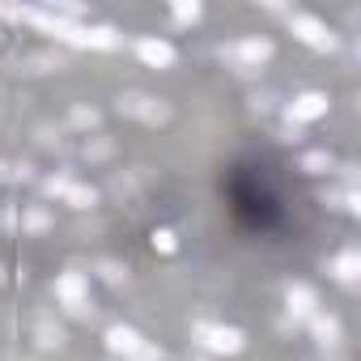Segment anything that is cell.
<instances>
[{"instance_id": "603a6c76", "label": "cell", "mask_w": 361, "mask_h": 361, "mask_svg": "<svg viewBox=\"0 0 361 361\" xmlns=\"http://www.w3.org/2000/svg\"><path fill=\"white\" fill-rule=\"evenodd\" d=\"M106 153H111L106 140H90V145H85V157H106Z\"/></svg>"}, {"instance_id": "5b68a950", "label": "cell", "mask_w": 361, "mask_h": 361, "mask_svg": "<svg viewBox=\"0 0 361 361\" xmlns=\"http://www.w3.org/2000/svg\"><path fill=\"white\" fill-rule=\"evenodd\" d=\"M319 115H327V94H298L289 102V123H310Z\"/></svg>"}, {"instance_id": "8fae6325", "label": "cell", "mask_w": 361, "mask_h": 361, "mask_svg": "<svg viewBox=\"0 0 361 361\" xmlns=\"http://www.w3.org/2000/svg\"><path fill=\"white\" fill-rule=\"evenodd\" d=\"M64 204H73V209H94V204H98V192H94V188H85V183H68Z\"/></svg>"}, {"instance_id": "9a60e30c", "label": "cell", "mask_w": 361, "mask_h": 361, "mask_svg": "<svg viewBox=\"0 0 361 361\" xmlns=\"http://www.w3.org/2000/svg\"><path fill=\"white\" fill-rule=\"evenodd\" d=\"M26 64H30V73H51V68H60L64 60H60L56 51H39V56H30Z\"/></svg>"}, {"instance_id": "44dd1931", "label": "cell", "mask_w": 361, "mask_h": 361, "mask_svg": "<svg viewBox=\"0 0 361 361\" xmlns=\"http://www.w3.org/2000/svg\"><path fill=\"white\" fill-rule=\"evenodd\" d=\"M174 22H200V5H174Z\"/></svg>"}, {"instance_id": "ffe728a7", "label": "cell", "mask_w": 361, "mask_h": 361, "mask_svg": "<svg viewBox=\"0 0 361 361\" xmlns=\"http://www.w3.org/2000/svg\"><path fill=\"white\" fill-rule=\"evenodd\" d=\"M68 183H73V178H68V174H51V178H47V183H43V192H47V196H60V200H64V192H68Z\"/></svg>"}, {"instance_id": "277c9868", "label": "cell", "mask_w": 361, "mask_h": 361, "mask_svg": "<svg viewBox=\"0 0 361 361\" xmlns=\"http://www.w3.org/2000/svg\"><path fill=\"white\" fill-rule=\"evenodd\" d=\"M230 60H238L243 68H259V64L272 60V43L268 39H243V43L230 47Z\"/></svg>"}, {"instance_id": "7402d4cb", "label": "cell", "mask_w": 361, "mask_h": 361, "mask_svg": "<svg viewBox=\"0 0 361 361\" xmlns=\"http://www.w3.org/2000/svg\"><path fill=\"white\" fill-rule=\"evenodd\" d=\"M153 247H157V251H166V255H170V251H174V247H178V243H174V234H170V230H157V234H153Z\"/></svg>"}, {"instance_id": "3957f363", "label": "cell", "mask_w": 361, "mask_h": 361, "mask_svg": "<svg viewBox=\"0 0 361 361\" xmlns=\"http://www.w3.org/2000/svg\"><path fill=\"white\" fill-rule=\"evenodd\" d=\"M289 30H293L306 47H314V51H331V47H336V35H331L319 18H310V13H293V18H289Z\"/></svg>"}, {"instance_id": "cb8c5ba5", "label": "cell", "mask_w": 361, "mask_h": 361, "mask_svg": "<svg viewBox=\"0 0 361 361\" xmlns=\"http://www.w3.org/2000/svg\"><path fill=\"white\" fill-rule=\"evenodd\" d=\"M302 132H298V123H289V128H281V140H298Z\"/></svg>"}, {"instance_id": "9c48e42d", "label": "cell", "mask_w": 361, "mask_h": 361, "mask_svg": "<svg viewBox=\"0 0 361 361\" xmlns=\"http://www.w3.org/2000/svg\"><path fill=\"white\" fill-rule=\"evenodd\" d=\"M331 272H336V281L357 285V276H361V255H357V251H340L336 264H331Z\"/></svg>"}, {"instance_id": "ac0fdd59", "label": "cell", "mask_w": 361, "mask_h": 361, "mask_svg": "<svg viewBox=\"0 0 361 361\" xmlns=\"http://www.w3.org/2000/svg\"><path fill=\"white\" fill-rule=\"evenodd\" d=\"M98 272H102V281H106V285H123V276H128V268H123V264H115V259H102V264H98Z\"/></svg>"}, {"instance_id": "52a82bcc", "label": "cell", "mask_w": 361, "mask_h": 361, "mask_svg": "<svg viewBox=\"0 0 361 361\" xmlns=\"http://www.w3.org/2000/svg\"><path fill=\"white\" fill-rule=\"evenodd\" d=\"M285 302H289V314H293V319H314V314H319V298H314L310 285H289Z\"/></svg>"}, {"instance_id": "30bf717a", "label": "cell", "mask_w": 361, "mask_h": 361, "mask_svg": "<svg viewBox=\"0 0 361 361\" xmlns=\"http://www.w3.org/2000/svg\"><path fill=\"white\" fill-rule=\"evenodd\" d=\"M310 331H314V340H319L323 348H331V344L340 340V319H336V314H314V319H310Z\"/></svg>"}, {"instance_id": "e0dca14e", "label": "cell", "mask_w": 361, "mask_h": 361, "mask_svg": "<svg viewBox=\"0 0 361 361\" xmlns=\"http://www.w3.org/2000/svg\"><path fill=\"white\" fill-rule=\"evenodd\" d=\"M302 170H306V174H327V170H331V157H327V153H306V157H302Z\"/></svg>"}, {"instance_id": "7a4b0ae2", "label": "cell", "mask_w": 361, "mask_h": 361, "mask_svg": "<svg viewBox=\"0 0 361 361\" xmlns=\"http://www.w3.org/2000/svg\"><path fill=\"white\" fill-rule=\"evenodd\" d=\"M51 289H56V298H60L73 314H85V310H90V281H85L81 272H60Z\"/></svg>"}, {"instance_id": "8992f818", "label": "cell", "mask_w": 361, "mask_h": 361, "mask_svg": "<svg viewBox=\"0 0 361 361\" xmlns=\"http://www.w3.org/2000/svg\"><path fill=\"white\" fill-rule=\"evenodd\" d=\"M136 56L149 64V68H170L174 64V47L166 39H140L136 43Z\"/></svg>"}, {"instance_id": "7c38bea8", "label": "cell", "mask_w": 361, "mask_h": 361, "mask_svg": "<svg viewBox=\"0 0 361 361\" xmlns=\"http://www.w3.org/2000/svg\"><path fill=\"white\" fill-rule=\"evenodd\" d=\"M145 102H149V94H140V90H128V94H119V115H128V119H140Z\"/></svg>"}, {"instance_id": "4fadbf2b", "label": "cell", "mask_w": 361, "mask_h": 361, "mask_svg": "<svg viewBox=\"0 0 361 361\" xmlns=\"http://www.w3.org/2000/svg\"><path fill=\"white\" fill-rule=\"evenodd\" d=\"M140 119H145V123H166V119H170V102H166V98H149L145 111H140Z\"/></svg>"}, {"instance_id": "6da1fadb", "label": "cell", "mask_w": 361, "mask_h": 361, "mask_svg": "<svg viewBox=\"0 0 361 361\" xmlns=\"http://www.w3.org/2000/svg\"><path fill=\"white\" fill-rule=\"evenodd\" d=\"M196 336H200V344H204L209 353H226V357H234V353H243V348H247V336H243L238 327L200 323V327H196Z\"/></svg>"}, {"instance_id": "d6986e66", "label": "cell", "mask_w": 361, "mask_h": 361, "mask_svg": "<svg viewBox=\"0 0 361 361\" xmlns=\"http://www.w3.org/2000/svg\"><path fill=\"white\" fill-rule=\"evenodd\" d=\"M39 344H43V348H60V344H64V327L39 323Z\"/></svg>"}, {"instance_id": "2e32d148", "label": "cell", "mask_w": 361, "mask_h": 361, "mask_svg": "<svg viewBox=\"0 0 361 361\" xmlns=\"http://www.w3.org/2000/svg\"><path fill=\"white\" fill-rule=\"evenodd\" d=\"M68 123H73V128H98V111H94V106H73Z\"/></svg>"}, {"instance_id": "d4e9b609", "label": "cell", "mask_w": 361, "mask_h": 361, "mask_svg": "<svg viewBox=\"0 0 361 361\" xmlns=\"http://www.w3.org/2000/svg\"><path fill=\"white\" fill-rule=\"evenodd\" d=\"M0 281H5V272H0Z\"/></svg>"}, {"instance_id": "5bb4252c", "label": "cell", "mask_w": 361, "mask_h": 361, "mask_svg": "<svg viewBox=\"0 0 361 361\" xmlns=\"http://www.w3.org/2000/svg\"><path fill=\"white\" fill-rule=\"evenodd\" d=\"M47 226H51L47 209H30V213H22V230H30V234H43Z\"/></svg>"}, {"instance_id": "ba28073f", "label": "cell", "mask_w": 361, "mask_h": 361, "mask_svg": "<svg viewBox=\"0 0 361 361\" xmlns=\"http://www.w3.org/2000/svg\"><path fill=\"white\" fill-rule=\"evenodd\" d=\"M106 344H111V353L136 357V348L145 344V336H140L136 327H123V323H119V327H111V331H106Z\"/></svg>"}]
</instances>
